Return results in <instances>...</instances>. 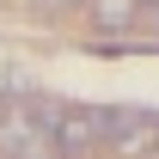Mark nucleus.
<instances>
[{
  "label": "nucleus",
  "mask_w": 159,
  "mask_h": 159,
  "mask_svg": "<svg viewBox=\"0 0 159 159\" xmlns=\"http://www.w3.org/2000/svg\"><path fill=\"white\" fill-rule=\"evenodd\" d=\"M25 6H31V12H37V6H43V0H25Z\"/></svg>",
  "instance_id": "nucleus-6"
},
{
  "label": "nucleus",
  "mask_w": 159,
  "mask_h": 159,
  "mask_svg": "<svg viewBox=\"0 0 159 159\" xmlns=\"http://www.w3.org/2000/svg\"><path fill=\"white\" fill-rule=\"evenodd\" d=\"M147 19H153V37H159V0H147Z\"/></svg>",
  "instance_id": "nucleus-5"
},
{
  "label": "nucleus",
  "mask_w": 159,
  "mask_h": 159,
  "mask_svg": "<svg viewBox=\"0 0 159 159\" xmlns=\"http://www.w3.org/2000/svg\"><path fill=\"white\" fill-rule=\"evenodd\" d=\"M74 6H80V0H43L37 12H43V19H49V12H74Z\"/></svg>",
  "instance_id": "nucleus-4"
},
{
  "label": "nucleus",
  "mask_w": 159,
  "mask_h": 159,
  "mask_svg": "<svg viewBox=\"0 0 159 159\" xmlns=\"http://www.w3.org/2000/svg\"><path fill=\"white\" fill-rule=\"evenodd\" d=\"M0 159H61V153H55V141L31 122V110L19 104V110L0 116Z\"/></svg>",
  "instance_id": "nucleus-2"
},
{
  "label": "nucleus",
  "mask_w": 159,
  "mask_h": 159,
  "mask_svg": "<svg viewBox=\"0 0 159 159\" xmlns=\"http://www.w3.org/2000/svg\"><path fill=\"white\" fill-rule=\"evenodd\" d=\"M104 147H122V153H153L159 147V116L147 110H98Z\"/></svg>",
  "instance_id": "nucleus-1"
},
{
  "label": "nucleus",
  "mask_w": 159,
  "mask_h": 159,
  "mask_svg": "<svg viewBox=\"0 0 159 159\" xmlns=\"http://www.w3.org/2000/svg\"><path fill=\"white\" fill-rule=\"evenodd\" d=\"M141 6H147V0H98L92 19H98V31H129V25L141 19Z\"/></svg>",
  "instance_id": "nucleus-3"
}]
</instances>
